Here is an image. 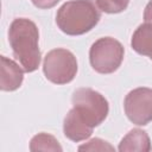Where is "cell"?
<instances>
[{"label":"cell","instance_id":"cell-5","mask_svg":"<svg viewBox=\"0 0 152 152\" xmlns=\"http://www.w3.org/2000/svg\"><path fill=\"white\" fill-rule=\"evenodd\" d=\"M43 71L50 82L55 84H66L71 82L77 74L76 57L66 49H53L44 57Z\"/></svg>","mask_w":152,"mask_h":152},{"label":"cell","instance_id":"cell-3","mask_svg":"<svg viewBox=\"0 0 152 152\" xmlns=\"http://www.w3.org/2000/svg\"><path fill=\"white\" fill-rule=\"evenodd\" d=\"M72 106L77 114L93 128L108 115L109 106L103 95L91 88H78L72 94Z\"/></svg>","mask_w":152,"mask_h":152},{"label":"cell","instance_id":"cell-6","mask_svg":"<svg viewBox=\"0 0 152 152\" xmlns=\"http://www.w3.org/2000/svg\"><path fill=\"white\" fill-rule=\"evenodd\" d=\"M126 116L138 126H145L152 121V89L140 87L131 90L124 101Z\"/></svg>","mask_w":152,"mask_h":152},{"label":"cell","instance_id":"cell-8","mask_svg":"<svg viewBox=\"0 0 152 152\" xmlns=\"http://www.w3.org/2000/svg\"><path fill=\"white\" fill-rule=\"evenodd\" d=\"M24 80V69H21L14 61L1 56V74L0 88L4 91L17 90Z\"/></svg>","mask_w":152,"mask_h":152},{"label":"cell","instance_id":"cell-4","mask_svg":"<svg viewBox=\"0 0 152 152\" xmlns=\"http://www.w3.org/2000/svg\"><path fill=\"white\" fill-rule=\"evenodd\" d=\"M125 50L121 43L112 37H102L93 43L89 50V61L99 74H112L124 61Z\"/></svg>","mask_w":152,"mask_h":152},{"label":"cell","instance_id":"cell-12","mask_svg":"<svg viewBox=\"0 0 152 152\" xmlns=\"http://www.w3.org/2000/svg\"><path fill=\"white\" fill-rule=\"evenodd\" d=\"M99 10L104 13H120L125 11L129 4V0H95Z\"/></svg>","mask_w":152,"mask_h":152},{"label":"cell","instance_id":"cell-14","mask_svg":"<svg viewBox=\"0 0 152 152\" xmlns=\"http://www.w3.org/2000/svg\"><path fill=\"white\" fill-rule=\"evenodd\" d=\"M32 4L38 7V8H42V10H46V8H51L53 6H56L59 0H31Z\"/></svg>","mask_w":152,"mask_h":152},{"label":"cell","instance_id":"cell-13","mask_svg":"<svg viewBox=\"0 0 152 152\" xmlns=\"http://www.w3.org/2000/svg\"><path fill=\"white\" fill-rule=\"evenodd\" d=\"M80 151H106V150H114L107 141L102 140V139H99V138H95V139H91L89 140L87 144L82 145L78 147Z\"/></svg>","mask_w":152,"mask_h":152},{"label":"cell","instance_id":"cell-9","mask_svg":"<svg viewBox=\"0 0 152 152\" xmlns=\"http://www.w3.org/2000/svg\"><path fill=\"white\" fill-rule=\"evenodd\" d=\"M152 148L151 140L148 134L139 128H134L129 131L120 141L119 144V151L120 152H148Z\"/></svg>","mask_w":152,"mask_h":152},{"label":"cell","instance_id":"cell-10","mask_svg":"<svg viewBox=\"0 0 152 152\" xmlns=\"http://www.w3.org/2000/svg\"><path fill=\"white\" fill-rule=\"evenodd\" d=\"M132 49L142 56H147L152 61V24L145 23L138 26L131 40Z\"/></svg>","mask_w":152,"mask_h":152},{"label":"cell","instance_id":"cell-15","mask_svg":"<svg viewBox=\"0 0 152 152\" xmlns=\"http://www.w3.org/2000/svg\"><path fill=\"white\" fill-rule=\"evenodd\" d=\"M144 20L146 23H151L152 24V0L148 1V4L145 7V11H144Z\"/></svg>","mask_w":152,"mask_h":152},{"label":"cell","instance_id":"cell-2","mask_svg":"<svg viewBox=\"0 0 152 152\" xmlns=\"http://www.w3.org/2000/svg\"><path fill=\"white\" fill-rule=\"evenodd\" d=\"M101 18L93 0H70L63 4L56 14V24L68 36H81L94 28Z\"/></svg>","mask_w":152,"mask_h":152},{"label":"cell","instance_id":"cell-1","mask_svg":"<svg viewBox=\"0 0 152 152\" xmlns=\"http://www.w3.org/2000/svg\"><path fill=\"white\" fill-rule=\"evenodd\" d=\"M8 42L13 55L24 71L33 72L40 64L39 31L37 25L27 18L14 19L8 28Z\"/></svg>","mask_w":152,"mask_h":152},{"label":"cell","instance_id":"cell-11","mask_svg":"<svg viewBox=\"0 0 152 152\" xmlns=\"http://www.w3.org/2000/svg\"><path fill=\"white\" fill-rule=\"evenodd\" d=\"M31 151H62V146L57 139L48 133H39L30 141Z\"/></svg>","mask_w":152,"mask_h":152},{"label":"cell","instance_id":"cell-7","mask_svg":"<svg viewBox=\"0 0 152 152\" xmlns=\"http://www.w3.org/2000/svg\"><path fill=\"white\" fill-rule=\"evenodd\" d=\"M93 127L89 126L72 108L68 112L63 122V132L64 135L71 141L78 142L89 138L93 133Z\"/></svg>","mask_w":152,"mask_h":152}]
</instances>
